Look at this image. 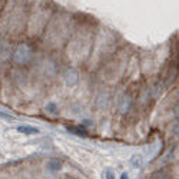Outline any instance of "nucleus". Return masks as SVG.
Here are the masks:
<instances>
[{"instance_id": "1", "label": "nucleus", "mask_w": 179, "mask_h": 179, "mask_svg": "<svg viewBox=\"0 0 179 179\" xmlns=\"http://www.w3.org/2000/svg\"><path fill=\"white\" fill-rule=\"evenodd\" d=\"M17 130L22 132V133H25V135H36V133H39L37 128L29 126V125H20V126H17Z\"/></svg>"}, {"instance_id": "2", "label": "nucleus", "mask_w": 179, "mask_h": 179, "mask_svg": "<svg viewBox=\"0 0 179 179\" xmlns=\"http://www.w3.org/2000/svg\"><path fill=\"white\" fill-rule=\"evenodd\" d=\"M47 166H49V169H52V171H57V169H60V162H57V161H49V162H47Z\"/></svg>"}, {"instance_id": "3", "label": "nucleus", "mask_w": 179, "mask_h": 179, "mask_svg": "<svg viewBox=\"0 0 179 179\" xmlns=\"http://www.w3.org/2000/svg\"><path fill=\"white\" fill-rule=\"evenodd\" d=\"M0 118H3V119H6V121H15V118H13L12 115L4 113V112H1V110H0Z\"/></svg>"}, {"instance_id": "4", "label": "nucleus", "mask_w": 179, "mask_h": 179, "mask_svg": "<svg viewBox=\"0 0 179 179\" xmlns=\"http://www.w3.org/2000/svg\"><path fill=\"white\" fill-rule=\"evenodd\" d=\"M106 179H115V173L110 171V169L106 171Z\"/></svg>"}, {"instance_id": "5", "label": "nucleus", "mask_w": 179, "mask_h": 179, "mask_svg": "<svg viewBox=\"0 0 179 179\" xmlns=\"http://www.w3.org/2000/svg\"><path fill=\"white\" fill-rule=\"evenodd\" d=\"M132 162H133V165L140 166V165H142V159H140V158H133V159H132Z\"/></svg>"}, {"instance_id": "6", "label": "nucleus", "mask_w": 179, "mask_h": 179, "mask_svg": "<svg viewBox=\"0 0 179 179\" xmlns=\"http://www.w3.org/2000/svg\"><path fill=\"white\" fill-rule=\"evenodd\" d=\"M121 179H129V175H128V173H122Z\"/></svg>"}]
</instances>
